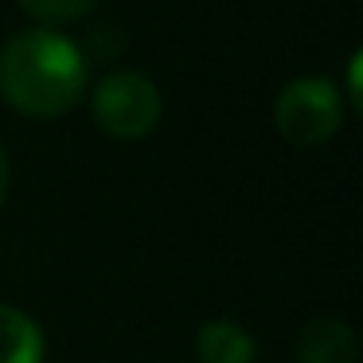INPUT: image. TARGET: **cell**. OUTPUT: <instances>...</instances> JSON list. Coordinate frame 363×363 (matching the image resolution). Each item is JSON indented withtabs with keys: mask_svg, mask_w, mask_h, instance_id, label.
Wrapping results in <instances>:
<instances>
[{
	"mask_svg": "<svg viewBox=\"0 0 363 363\" xmlns=\"http://www.w3.org/2000/svg\"><path fill=\"white\" fill-rule=\"evenodd\" d=\"M0 94L24 118H63L86 94V55L55 28H28L0 48Z\"/></svg>",
	"mask_w": 363,
	"mask_h": 363,
	"instance_id": "1",
	"label": "cell"
},
{
	"mask_svg": "<svg viewBox=\"0 0 363 363\" xmlns=\"http://www.w3.org/2000/svg\"><path fill=\"white\" fill-rule=\"evenodd\" d=\"M274 125L297 149H320L344 125V98L340 86L320 74L293 79L274 102Z\"/></svg>",
	"mask_w": 363,
	"mask_h": 363,
	"instance_id": "2",
	"label": "cell"
},
{
	"mask_svg": "<svg viewBox=\"0 0 363 363\" xmlns=\"http://www.w3.org/2000/svg\"><path fill=\"white\" fill-rule=\"evenodd\" d=\"M90 113L94 125L106 137L118 141H137L149 137L160 121V90L149 74L141 71H113L98 82V90L90 94Z\"/></svg>",
	"mask_w": 363,
	"mask_h": 363,
	"instance_id": "3",
	"label": "cell"
},
{
	"mask_svg": "<svg viewBox=\"0 0 363 363\" xmlns=\"http://www.w3.org/2000/svg\"><path fill=\"white\" fill-rule=\"evenodd\" d=\"M359 340L344 316H313L293 340L297 363H355Z\"/></svg>",
	"mask_w": 363,
	"mask_h": 363,
	"instance_id": "4",
	"label": "cell"
},
{
	"mask_svg": "<svg viewBox=\"0 0 363 363\" xmlns=\"http://www.w3.org/2000/svg\"><path fill=\"white\" fill-rule=\"evenodd\" d=\"M196 355L199 363H254L258 344L238 320H207L196 336Z\"/></svg>",
	"mask_w": 363,
	"mask_h": 363,
	"instance_id": "5",
	"label": "cell"
},
{
	"mask_svg": "<svg viewBox=\"0 0 363 363\" xmlns=\"http://www.w3.org/2000/svg\"><path fill=\"white\" fill-rule=\"evenodd\" d=\"M43 332L28 313L0 305V363H43Z\"/></svg>",
	"mask_w": 363,
	"mask_h": 363,
	"instance_id": "6",
	"label": "cell"
},
{
	"mask_svg": "<svg viewBox=\"0 0 363 363\" xmlns=\"http://www.w3.org/2000/svg\"><path fill=\"white\" fill-rule=\"evenodd\" d=\"M20 12L35 20L40 28H59V24H74V20L90 16L98 9V0H16Z\"/></svg>",
	"mask_w": 363,
	"mask_h": 363,
	"instance_id": "7",
	"label": "cell"
},
{
	"mask_svg": "<svg viewBox=\"0 0 363 363\" xmlns=\"http://www.w3.org/2000/svg\"><path fill=\"white\" fill-rule=\"evenodd\" d=\"M359 51L352 55V67H347V102H352V110H359L363 106V98H359Z\"/></svg>",
	"mask_w": 363,
	"mask_h": 363,
	"instance_id": "8",
	"label": "cell"
},
{
	"mask_svg": "<svg viewBox=\"0 0 363 363\" xmlns=\"http://www.w3.org/2000/svg\"><path fill=\"white\" fill-rule=\"evenodd\" d=\"M4 196H9V157L0 149V203H4Z\"/></svg>",
	"mask_w": 363,
	"mask_h": 363,
	"instance_id": "9",
	"label": "cell"
}]
</instances>
